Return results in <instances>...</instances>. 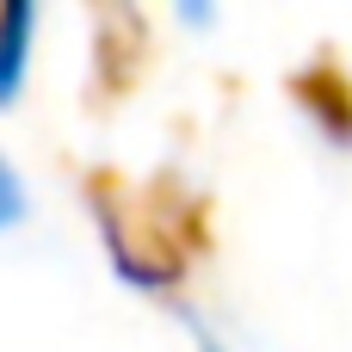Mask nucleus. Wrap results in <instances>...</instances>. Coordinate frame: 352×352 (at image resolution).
<instances>
[{"label":"nucleus","instance_id":"obj_1","mask_svg":"<svg viewBox=\"0 0 352 352\" xmlns=\"http://www.w3.org/2000/svg\"><path fill=\"white\" fill-rule=\"evenodd\" d=\"M25 217V179L12 173V161H0V229H12Z\"/></svg>","mask_w":352,"mask_h":352}]
</instances>
